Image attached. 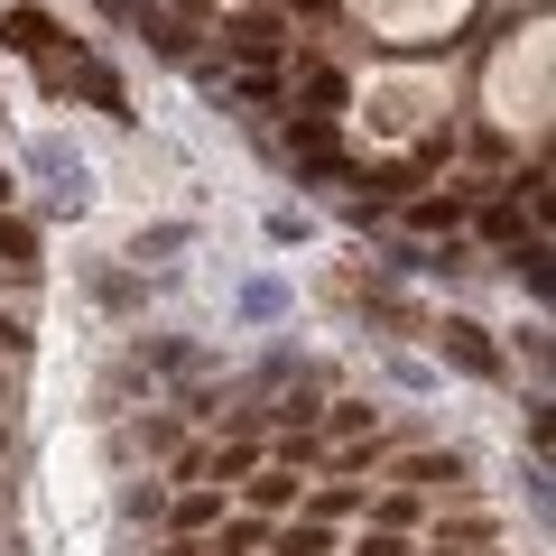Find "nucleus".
Masks as SVG:
<instances>
[{
  "instance_id": "nucleus-1",
  "label": "nucleus",
  "mask_w": 556,
  "mask_h": 556,
  "mask_svg": "<svg viewBox=\"0 0 556 556\" xmlns=\"http://www.w3.org/2000/svg\"><path fill=\"white\" fill-rule=\"evenodd\" d=\"M241 501H251V519H269V510H288V501H306V482L288 473V464H260V473L241 482Z\"/></svg>"
},
{
  "instance_id": "nucleus-2",
  "label": "nucleus",
  "mask_w": 556,
  "mask_h": 556,
  "mask_svg": "<svg viewBox=\"0 0 556 556\" xmlns=\"http://www.w3.org/2000/svg\"><path fill=\"white\" fill-rule=\"evenodd\" d=\"M437 343H445V353L464 362V371H482V380L501 371V353H492V343H482V325H464V316H445V325H437Z\"/></svg>"
},
{
  "instance_id": "nucleus-3",
  "label": "nucleus",
  "mask_w": 556,
  "mask_h": 556,
  "mask_svg": "<svg viewBox=\"0 0 556 556\" xmlns=\"http://www.w3.org/2000/svg\"><path fill=\"white\" fill-rule=\"evenodd\" d=\"M399 482H408V492H455L464 455H408V464H399Z\"/></svg>"
},
{
  "instance_id": "nucleus-4",
  "label": "nucleus",
  "mask_w": 556,
  "mask_h": 556,
  "mask_svg": "<svg viewBox=\"0 0 556 556\" xmlns=\"http://www.w3.org/2000/svg\"><path fill=\"white\" fill-rule=\"evenodd\" d=\"M223 47H232L241 65H269L278 56V20H232V28H223Z\"/></svg>"
},
{
  "instance_id": "nucleus-5",
  "label": "nucleus",
  "mask_w": 556,
  "mask_h": 556,
  "mask_svg": "<svg viewBox=\"0 0 556 556\" xmlns=\"http://www.w3.org/2000/svg\"><path fill=\"white\" fill-rule=\"evenodd\" d=\"M260 547H269L260 519H223V538H204V556H260Z\"/></svg>"
},
{
  "instance_id": "nucleus-6",
  "label": "nucleus",
  "mask_w": 556,
  "mask_h": 556,
  "mask_svg": "<svg viewBox=\"0 0 556 556\" xmlns=\"http://www.w3.org/2000/svg\"><path fill=\"white\" fill-rule=\"evenodd\" d=\"M269 556H325V519H288V529H269Z\"/></svg>"
},
{
  "instance_id": "nucleus-7",
  "label": "nucleus",
  "mask_w": 556,
  "mask_h": 556,
  "mask_svg": "<svg viewBox=\"0 0 556 556\" xmlns=\"http://www.w3.org/2000/svg\"><path fill=\"white\" fill-rule=\"evenodd\" d=\"M298 84H306V102H316V121H325V112H343V75H334V65H306Z\"/></svg>"
},
{
  "instance_id": "nucleus-8",
  "label": "nucleus",
  "mask_w": 556,
  "mask_h": 556,
  "mask_svg": "<svg viewBox=\"0 0 556 556\" xmlns=\"http://www.w3.org/2000/svg\"><path fill=\"white\" fill-rule=\"evenodd\" d=\"M214 519H223V492H204V482H195V492L177 501V529L195 538V529H214Z\"/></svg>"
},
{
  "instance_id": "nucleus-9",
  "label": "nucleus",
  "mask_w": 556,
  "mask_h": 556,
  "mask_svg": "<svg viewBox=\"0 0 556 556\" xmlns=\"http://www.w3.org/2000/svg\"><path fill=\"white\" fill-rule=\"evenodd\" d=\"M47 38H56V28H47V10H10V47H20V56H38Z\"/></svg>"
},
{
  "instance_id": "nucleus-10",
  "label": "nucleus",
  "mask_w": 556,
  "mask_h": 556,
  "mask_svg": "<svg viewBox=\"0 0 556 556\" xmlns=\"http://www.w3.org/2000/svg\"><path fill=\"white\" fill-rule=\"evenodd\" d=\"M0 269H38V241H28V223H0Z\"/></svg>"
},
{
  "instance_id": "nucleus-11",
  "label": "nucleus",
  "mask_w": 556,
  "mask_h": 556,
  "mask_svg": "<svg viewBox=\"0 0 556 556\" xmlns=\"http://www.w3.org/2000/svg\"><path fill=\"white\" fill-rule=\"evenodd\" d=\"M325 427H334V437H362V427H371V408H362V399H343V408H325Z\"/></svg>"
},
{
  "instance_id": "nucleus-12",
  "label": "nucleus",
  "mask_w": 556,
  "mask_h": 556,
  "mask_svg": "<svg viewBox=\"0 0 556 556\" xmlns=\"http://www.w3.org/2000/svg\"><path fill=\"white\" fill-rule=\"evenodd\" d=\"M417 223H427V232H455V223H464V195H445V204H417Z\"/></svg>"
},
{
  "instance_id": "nucleus-13",
  "label": "nucleus",
  "mask_w": 556,
  "mask_h": 556,
  "mask_svg": "<svg viewBox=\"0 0 556 556\" xmlns=\"http://www.w3.org/2000/svg\"><path fill=\"white\" fill-rule=\"evenodd\" d=\"M353 556H408V538H399V529H362Z\"/></svg>"
},
{
  "instance_id": "nucleus-14",
  "label": "nucleus",
  "mask_w": 556,
  "mask_h": 556,
  "mask_svg": "<svg viewBox=\"0 0 556 556\" xmlns=\"http://www.w3.org/2000/svg\"><path fill=\"white\" fill-rule=\"evenodd\" d=\"M427 556H464V547H445V538H437V547H427Z\"/></svg>"
},
{
  "instance_id": "nucleus-15",
  "label": "nucleus",
  "mask_w": 556,
  "mask_h": 556,
  "mask_svg": "<svg viewBox=\"0 0 556 556\" xmlns=\"http://www.w3.org/2000/svg\"><path fill=\"white\" fill-rule=\"evenodd\" d=\"M0 195H10V177H0Z\"/></svg>"
}]
</instances>
